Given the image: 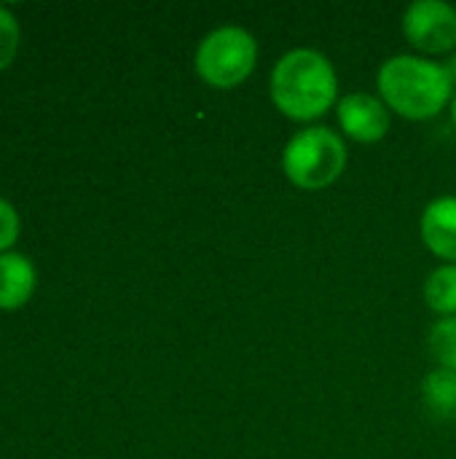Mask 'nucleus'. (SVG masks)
<instances>
[{"instance_id":"nucleus-1","label":"nucleus","mask_w":456,"mask_h":459,"mask_svg":"<svg viewBox=\"0 0 456 459\" xmlns=\"http://www.w3.org/2000/svg\"><path fill=\"white\" fill-rule=\"evenodd\" d=\"M269 89L280 113L293 121H312L336 102L339 78L325 54L293 48L277 59Z\"/></svg>"},{"instance_id":"nucleus-2","label":"nucleus","mask_w":456,"mask_h":459,"mask_svg":"<svg viewBox=\"0 0 456 459\" xmlns=\"http://www.w3.org/2000/svg\"><path fill=\"white\" fill-rule=\"evenodd\" d=\"M376 83L384 105L414 121L433 118L454 97V78L446 65L411 54L387 59L379 67Z\"/></svg>"},{"instance_id":"nucleus-3","label":"nucleus","mask_w":456,"mask_h":459,"mask_svg":"<svg viewBox=\"0 0 456 459\" xmlns=\"http://www.w3.org/2000/svg\"><path fill=\"white\" fill-rule=\"evenodd\" d=\"M347 167V145L339 132L328 126H306L296 132L282 151L285 178L304 188L320 191L339 180Z\"/></svg>"},{"instance_id":"nucleus-4","label":"nucleus","mask_w":456,"mask_h":459,"mask_svg":"<svg viewBox=\"0 0 456 459\" xmlns=\"http://www.w3.org/2000/svg\"><path fill=\"white\" fill-rule=\"evenodd\" d=\"M258 62L255 38L237 24L212 30L196 48V73L215 89L239 86Z\"/></svg>"},{"instance_id":"nucleus-5","label":"nucleus","mask_w":456,"mask_h":459,"mask_svg":"<svg viewBox=\"0 0 456 459\" xmlns=\"http://www.w3.org/2000/svg\"><path fill=\"white\" fill-rule=\"evenodd\" d=\"M406 38L425 54L456 48V8L446 0H417L403 13Z\"/></svg>"},{"instance_id":"nucleus-6","label":"nucleus","mask_w":456,"mask_h":459,"mask_svg":"<svg viewBox=\"0 0 456 459\" xmlns=\"http://www.w3.org/2000/svg\"><path fill=\"white\" fill-rule=\"evenodd\" d=\"M339 124L357 143H379L390 132V108L374 94L352 91L339 100Z\"/></svg>"},{"instance_id":"nucleus-7","label":"nucleus","mask_w":456,"mask_h":459,"mask_svg":"<svg viewBox=\"0 0 456 459\" xmlns=\"http://www.w3.org/2000/svg\"><path fill=\"white\" fill-rule=\"evenodd\" d=\"M422 239L438 258L456 264V196L433 199L425 207Z\"/></svg>"},{"instance_id":"nucleus-8","label":"nucleus","mask_w":456,"mask_h":459,"mask_svg":"<svg viewBox=\"0 0 456 459\" xmlns=\"http://www.w3.org/2000/svg\"><path fill=\"white\" fill-rule=\"evenodd\" d=\"M35 290V266L19 255H0V309H19Z\"/></svg>"},{"instance_id":"nucleus-9","label":"nucleus","mask_w":456,"mask_h":459,"mask_svg":"<svg viewBox=\"0 0 456 459\" xmlns=\"http://www.w3.org/2000/svg\"><path fill=\"white\" fill-rule=\"evenodd\" d=\"M425 301L433 312L443 317H456V264H446L427 277Z\"/></svg>"},{"instance_id":"nucleus-10","label":"nucleus","mask_w":456,"mask_h":459,"mask_svg":"<svg viewBox=\"0 0 456 459\" xmlns=\"http://www.w3.org/2000/svg\"><path fill=\"white\" fill-rule=\"evenodd\" d=\"M422 393H425V403L433 409V414L452 417L456 411V371L435 368L433 374H427Z\"/></svg>"},{"instance_id":"nucleus-11","label":"nucleus","mask_w":456,"mask_h":459,"mask_svg":"<svg viewBox=\"0 0 456 459\" xmlns=\"http://www.w3.org/2000/svg\"><path fill=\"white\" fill-rule=\"evenodd\" d=\"M430 352L441 368L456 371V317H443L430 331Z\"/></svg>"},{"instance_id":"nucleus-12","label":"nucleus","mask_w":456,"mask_h":459,"mask_svg":"<svg viewBox=\"0 0 456 459\" xmlns=\"http://www.w3.org/2000/svg\"><path fill=\"white\" fill-rule=\"evenodd\" d=\"M16 48H19V27H16V19L0 5V70L11 65Z\"/></svg>"},{"instance_id":"nucleus-13","label":"nucleus","mask_w":456,"mask_h":459,"mask_svg":"<svg viewBox=\"0 0 456 459\" xmlns=\"http://www.w3.org/2000/svg\"><path fill=\"white\" fill-rule=\"evenodd\" d=\"M19 237V215L16 210L0 199V250L11 247Z\"/></svg>"},{"instance_id":"nucleus-14","label":"nucleus","mask_w":456,"mask_h":459,"mask_svg":"<svg viewBox=\"0 0 456 459\" xmlns=\"http://www.w3.org/2000/svg\"><path fill=\"white\" fill-rule=\"evenodd\" d=\"M443 65H446V70L452 73V78H454V86H456V54L449 59V62H443Z\"/></svg>"},{"instance_id":"nucleus-15","label":"nucleus","mask_w":456,"mask_h":459,"mask_svg":"<svg viewBox=\"0 0 456 459\" xmlns=\"http://www.w3.org/2000/svg\"><path fill=\"white\" fill-rule=\"evenodd\" d=\"M452 118H454V124H456V94H454V102H452Z\"/></svg>"}]
</instances>
